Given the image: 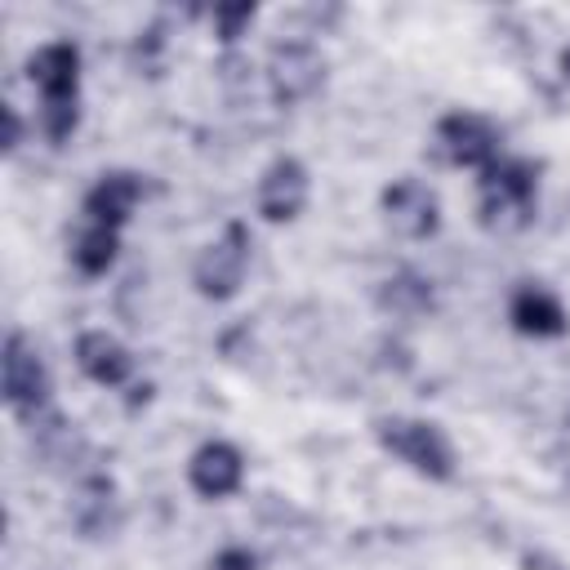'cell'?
I'll list each match as a JSON object with an SVG mask.
<instances>
[{"label":"cell","instance_id":"d6986e66","mask_svg":"<svg viewBox=\"0 0 570 570\" xmlns=\"http://www.w3.org/2000/svg\"><path fill=\"white\" fill-rule=\"evenodd\" d=\"M4 147H18V111L4 107Z\"/></svg>","mask_w":570,"mask_h":570},{"label":"cell","instance_id":"3957f363","mask_svg":"<svg viewBox=\"0 0 570 570\" xmlns=\"http://www.w3.org/2000/svg\"><path fill=\"white\" fill-rule=\"evenodd\" d=\"M436 147H441V156H445L450 165L490 169L494 156H499V134H494L481 116H472V111H454V116L441 120V129H436Z\"/></svg>","mask_w":570,"mask_h":570},{"label":"cell","instance_id":"7a4b0ae2","mask_svg":"<svg viewBox=\"0 0 570 570\" xmlns=\"http://www.w3.org/2000/svg\"><path fill=\"white\" fill-rule=\"evenodd\" d=\"M379 441L396 454V459H405L414 472H423V476H450V445H445V436L432 428V423H419V419H387V423H379Z\"/></svg>","mask_w":570,"mask_h":570},{"label":"cell","instance_id":"2e32d148","mask_svg":"<svg viewBox=\"0 0 570 570\" xmlns=\"http://www.w3.org/2000/svg\"><path fill=\"white\" fill-rule=\"evenodd\" d=\"M45 134L53 138V142H62V138H71V129H76V98H67V102H45Z\"/></svg>","mask_w":570,"mask_h":570},{"label":"cell","instance_id":"e0dca14e","mask_svg":"<svg viewBox=\"0 0 570 570\" xmlns=\"http://www.w3.org/2000/svg\"><path fill=\"white\" fill-rule=\"evenodd\" d=\"M249 18H254V4H223V9H214V22H218L223 40H236Z\"/></svg>","mask_w":570,"mask_h":570},{"label":"cell","instance_id":"30bf717a","mask_svg":"<svg viewBox=\"0 0 570 570\" xmlns=\"http://www.w3.org/2000/svg\"><path fill=\"white\" fill-rule=\"evenodd\" d=\"M240 472H245V463H240V454H236L227 441H209V445H200V450L191 454V468H187L196 494H205V499H223V494H232V490L240 485Z\"/></svg>","mask_w":570,"mask_h":570},{"label":"cell","instance_id":"5b68a950","mask_svg":"<svg viewBox=\"0 0 570 570\" xmlns=\"http://www.w3.org/2000/svg\"><path fill=\"white\" fill-rule=\"evenodd\" d=\"M245 263H249L245 232H240V227H227L223 240H214V245L196 258V289H200L205 298H232L236 285L245 281Z\"/></svg>","mask_w":570,"mask_h":570},{"label":"cell","instance_id":"ac0fdd59","mask_svg":"<svg viewBox=\"0 0 570 570\" xmlns=\"http://www.w3.org/2000/svg\"><path fill=\"white\" fill-rule=\"evenodd\" d=\"M214 570H254V557L240 552V548H227V552L214 561Z\"/></svg>","mask_w":570,"mask_h":570},{"label":"cell","instance_id":"52a82bcc","mask_svg":"<svg viewBox=\"0 0 570 570\" xmlns=\"http://www.w3.org/2000/svg\"><path fill=\"white\" fill-rule=\"evenodd\" d=\"M303 200H307V169L298 160H289V156L276 160V165H267V174L258 183V209H263V218L289 223L303 209Z\"/></svg>","mask_w":570,"mask_h":570},{"label":"cell","instance_id":"277c9868","mask_svg":"<svg viewBox=\"0 0 570 570\" xmlns=\"http://www.w3.org/2000/svg\"><path fill=\"white\" fill-rule=\"evenodd\" d=\"M383 214H387V227L401 232V236H410V240L432 236L436 223H441V205H436L432 187L419 183V178L392 183V187L383 191Z\"/></svg>","mask_w":570,"mask_h":570},{"label":"cell","instance_id":"4fadbf2b","mask_svg":"<svg viewBox=\"0 0 570 570\" xmlns=\"http://www.w3.org/2000/svg\"><path fill=\"white\" fill-rule=\"evenodd\" d=\"M512 325H517L521 334L552 338V334L566 330V312H561V303H557L548 289L525 285V289H517V298H512Z\"/></svg>","mask_w":570,"mask_h":570},{"label":"cell","instance_id":"8992f818","mask_svg":"<svg viewBox=\"0 0 570 570\" xmlns=\"http://www.w3.org/2000/svg\"><path fill=\"white\" fill-rule=\"evenodd\" d=\"M321 53L312 45H281L267 62V76H272V94L281 102H298L307 98L316 85H321Z\"/></svg>","mask_w":570,"mask_h":570},{"label":"cell","instance_id":"5bb4252c","mask_svg":"<svg viewBox=\"0 0 570 570\" xmlns=\"http://www.w3.org/2000/svg\"><path fill=\"white\" fill-rule=\"evenodd\" d=\"M71 258H76V267H80L85 276L107 272V267H111V258H116V227H98V223H89V227L80 232V240H76Z\"/></svg>","mask_w":570,"mask_h":570},{"label":"cell","instance_id":"6da1fadb","mask_svg":"<svg viewBox=\"0 0 570 570\" xmlns=\"http://www.w3.org/2000/svg\"><path fill=\"white\" fill-rule=\"evenodd\" d=\"M534 214V169L525 160H494L481 169V223L490 232H517Z\"/></svg>","mask_w":570,"mask_h":570},{"label":"cell","instance_id":"9a60e30c","mask_svg":"<svg viewBox=\"0 0 570 570\" xmlns=\"http://www.w3.org/2000/svg\"><path fill=\"white\" fill-rule=\"evenodd\" d=\"M383 307L387 312H396V316H414V312H423L428 303H432V289L419 281V276H392L387 285H383Z\"/></svg>","mask_w":570,"mask_h":570},{"label":"cell","instance_id":"8fae6325","mask_svg":"<svg viewBox=\"0 0 570 570\" xmlns=\"http://www.w3.org/2000/svg\"><path fill=\"white\" fill-rule=\"evenodd\" d=\"M76 361H80V370H85L94 383H102V387L125 383L129 370H134L129 352H125L107 330H89V334H80V343H76Z\"/></svg>","mask_w":570,"mask_h":570},{"label":"cell","instance_id":"ba28073f","mask_svg":"<svg viewBox=\"0 0 570 570\" xmlns=\"http://www.w3.org/2000/svg\"><path fill=\"white\" fill-rule=\"evenodd\" d=\"M45 392H49V379H45L40 356L18 334H9V343H4V401L13 410H36L45 401Z\"/></svg>","mask_w":570,"mask_h":570},{"label":"cell","instance_id":"7c38bea8","mask_svg":"<svg viewBox=\"0 0 570 570\" xmlns=\"http://www.w3.org/2000/svg\"><path fill=\"white\" fill-rule=\"evenodd\" d=\"M138 205V178L134 174H102L94 191L85 196V214L98 227H120Z\"/></svg>","mask_w":570,"mask_h":570},{"label":"cell","instance_id":"9c48e42d","mask_svg":"<svg viewBox=\"0 0 570 570\" xmlns=\"http://www.w3.org/2000/svg\"><path fill=\"white\" fill-rule=\"evenodd\" d=\"M27 71H31V85L45 94V102H67V98H76L80 53H76V45L53 40V45H45V49L31 53Z\"/></svg>","mask_w":570,"mask_h":570}]
</instances>
